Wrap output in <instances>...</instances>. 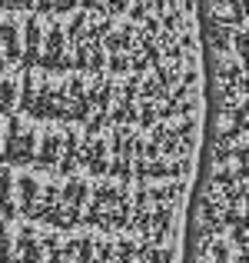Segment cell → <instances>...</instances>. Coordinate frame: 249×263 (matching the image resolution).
Returning a JSON list of instances; mask_svg holds the SVG:
<instances>
[{
    "label": "cell",
    "instance_id": "cell-1",
    "mask_svg": "<svg viewBox=\"0 0 249 263\" xmlns=\"http://www.w3.org/2000/svg\"><path fill=\"white\" fill-rule=\"evenodd\" d=\"M87 223L93 227H127L130 223V190L127 186H90Z\"/></svg>",
    "mask_w": 249,
    "mask_h": 263
},
{
    "label": "cell",
    "instance_id": "cell-2",
    "mask_svg": "<svg viewBox=\"0 0 249 263\" xmlns=\"http://www.w3.org/2000/svg\"><path fill=\"white\" fill-rule=\"evenodd\" d=\"M33 150H37V134L24 127V120L10 117L7 134L0 140V160L7 167H27V163H33Z\"/></svg>",
    "mask_w": 249,
    "mask_h": 263
},
{
    "label": "cell",
    "instance_id": "cell-3",
    "mask_svg": "<svg viewBox=\"0 0 249 263\" xmlns=\"http://www.w3.org/2000/svg\"><path fill=\"white\" fill-rule=\"evenodd\" d=\"M90 117H93V107H90V97H87V80L70 77L60 87V120L87 123Z\"/></svg>",
    "mask_w": 249,
    "mask_h": 263
},
{
    "label": "cell",
    "instance_id": "cell-4",
    "mask_svg": "<svg viewBox=\"0 0 249 263\" xmlns=\"http://www.w3.org/2000/svg\"><path fill=\"white\" fill-rule=\"evenodd\" d=\"M37 67H44V70H50V73L70 70V57H67V30L60 24H50V27H47L44 44H40Z\"/></svg>",
    "mask_w": 249,
    "mask_h": 263
},
{
    "label": "cell",
    "instance_id": "cell-5",
    "mask_svg": "<svg viewBox=\"0 0 249 263\" xmlns=\"http://www.w3.org/2000/svg\"><path fill=\"white\" fill-rule=\"evenodd\" d=\"M87 200H90V183L70 177L64 186H60V203H64V217L70 227H77L83 220V210H87Z\"/></svg>",
    "mask_w": 249,
    "mask_h": 263
},
{
    "label": "cell",
    "instance_id": "cell-6",
    "mask_svg": "<svg viewBox=\"0 0 249 263\" xmlns=\"http://www.w3.org/2000/svg\"><path fill=\"white\" fill-rule=\"evenodd\" d=\"M30 220H40V223H50V227H60L67 230V217H64V203H60V186H40V200L33 206V217Z\"/></svg>",
    "mask_w": 249,
    "mask_h": 263
},
{
    "label": "cell",
    "instance_id": "cell-7",
    "mask_svg": "<svg viewBox=\"0 0 249 263\" xmlns=\"http://www.w3.org/2000/svg\"><path fill=\"white\" fill-rule=\"evenodd\" d=\"M27 114L37 117V120H60V87H53L50 80H37Z\"/></svg>",
    "mask_w": 249,
    "mask_h": 263
},
{
    "label": "cell",
    "instance_id": "cell-8",
    "mask_svg": "<svg viewBox=\"0 0 249 263\" xmlns=\"http://www.w3.org/2000/svg\"><path fill=\"white\" fill-rule=\"evenodd\" d=\"M40 44H44V24L40 17H27L24 30H20V64L24 67H37V57H40Z\"/></svg>",
    "mask_w": 249,
    "mask_h": 263
},
{
    "label": "cell",
    "instance_id": "cell-9",
    "mask_svg": "<svg viewBox=\"0 0 249 263\" xmlns=\"http://www.w3.org/2000/svg\"><path fill=\"white\" fill-rule=\"evenodd\" d=\"M57 160H60V134L47 130L44 137H37V150H33V167L44 174H57Z\"/></svg>",
    "mask_w": 249,
    "mask_h": 263
},
{
    "label": "cell",
    "instance_id": "cell-10",
    "mask_svg": "<svg viewBox=\"0 0 249 263\" xmlns=\"http://www.w3.org/2000/svg\"><path fill=\"white\" fill-rule=\"evenodd\" d=\"M80 163L93 177L107 174V167H110V160H107V140H103V137H87L83 147H80Z\"/></svg>",
    "mask_w": 249,
    "mask_h": 263
},
{
    "label": "cell",
    "instance_id": "cell-11",
    "mask_svg": "<svg viewBox=\"0 0 249 263\" xmlns=\"http://www.w3.org/2000/svg\"><path fill=\"white\" fill-rule=\"evenodd\" d=\"M80 147H83V140L77 137V130H73V127L60 134V160H57V174L73 177V170L80 167Z\"/></svg>",
    "mask_w": 249,
    "mask_h": 263
},
{
    "label": "cell",
    "instance_id": "cell-12",
    "mask_svg": "<svg viewBox=\"0 0 249 263\" xmlns=\"http://www.w3.org/2000/svg\"><path fill=\"white\" fill-rule=\"evenodd\" d=\"M0 57L7 64H20V24L13 17L0 24Z\"/></svg>",
    "mask_w": 249,
    "mask_h": 263
},
{
    "label": "cell",
    "instance_id": "cell-13",
    "mask_svg": "<svg viewBox=\"0 0 249 263\" xmlns=\"http://www.w3.org/2000/svg\"><path fill=\"white\" fill-rule=\"evenodd\" d=\"M13 190H17V213L33 217V206L40 200V183L33 177H13Z\"/></svg>",
    "mask_w": 249,
    "mask_h": 263
},
{
    "label": "cell",
    "instance_id": "cell-14",
    "mask_svg": "<svg viewBox=\"0 0 249 263\" xmlns=\"http://www.w3.org/2000/svg\"><path fill=\"white\" fill-rule=\"evenodd\" d=\"M87 97H90L93 114H103V117H107L110 103H113V84H110V80H103V73H96L93 84H87Z\"/></svg>",
    "mask_w": 249,
    "mask_h": 263
},
{
    "label": "cell",
    "instance_id": "cell-15",
    "mask_svg": "<svg viewBox=\"0 0 249 263\" xmlns=\"http://www.w3.org/2000/svg\"><path fill=\"white\" fill-rule=\"evenodd\" d=\"M44 260V237H37L33 230H24L17 237V260L13 263H40Z\"/></svg>",
    "mask_w": 249,
    "mask_h": 263
},
{
    "label": "cell",
    "instance_id": "cell-16",
    "mask_svg": "<svg viewBox=\"0 0 249 263\" xmlns=\"http://www.w3.org/2000/svg\"><path fill=\"white\" fill-rule=\"evenodd\" d=\"M0 217L13 220L17 217V200H13V174L10 170H0Z\"/></svg>",
    "mask_w": 249,
    "mask_h": 263
},
{
    "label": "cell",
    "instance_id": "cell-17",
    "mask_svg": "<svg viewBox=\"0 0 249 263\" xmlns=\"http://www.w3.org/2000/svg\"><path fill=\"white\" fill-rule=\"evenodd\" d=\"M17 93H20V80L13 77L0 80V117H10L17 110Z\"/></svg>",
    "mask_w": 249,
    "mask_h": 263
},
{
    "label": "cell",
    "instance_id": "cell-18",
    "mask_svg": "<svg viewBox=\"0 0 249 263\" xmlns=\"http://www.w3.org/2000/svg\"><path fill=\"white\" fill-rule=\"evenodd\" d=\"M0 263H13V257H10V233H7L4 223H0Z\"/></svg>",
    "mask_w": 249,
    "mask_h": 263
},
{
    "label": "cell",
    "instance_id": "cell-19",
    "mask_svg": "<svg viewBox=\"0 0 249 263\" xmlns=\"http://www.w3.org/2000/svg\"><path fill=\"white\" fill-rule=\"evenodd\" d=\"M73 7H77V0H50V10H57V13H67Z\"/></svg>",
    "mask_w": 249,
    "mask_h": 263
},
{
    "label": "cell",
    "instance_id": "cell-20",
    "mask_svg": "<svg viewBox=\"0 0 249 263\" xmlns=\"http://www.w3.org/2000/svg\"><path fill=\"white\" fill-rule=\"evenodd\" d=\"M4 67H7V60H4V57H0V70H4Z\"/></svg>",
    "mask_w": 249,
    "mask_h": 263
},
{
    "label": "cell",
    "instance_id": "cell-21",
    "mask_svg": "<svg viewBox=\"0 0 249 263\" xmlns=\"http://www.w3.org/2000/svg\"><path fill=\"white\" fill-rule=\"evenodd\" d=\"M0 140H4V127H0Z\"/></svg>",
    "mask_w": 249,
    "mask_h": 263
},
{
    "label": "cell",
    "instance_id": "cell-22",
    "mask_svg": "<svg viewBox=\"0 0 249 263\" xmlns=\"http://www.w3.org/2000/svg\"><path fill=\"white\" fill-rule=\"evenodd\" d=\"M0 7H7V0H0Z\"/></svg>",
    "mask_w": 249,
    "mask_h": 263
}]
</instances>
